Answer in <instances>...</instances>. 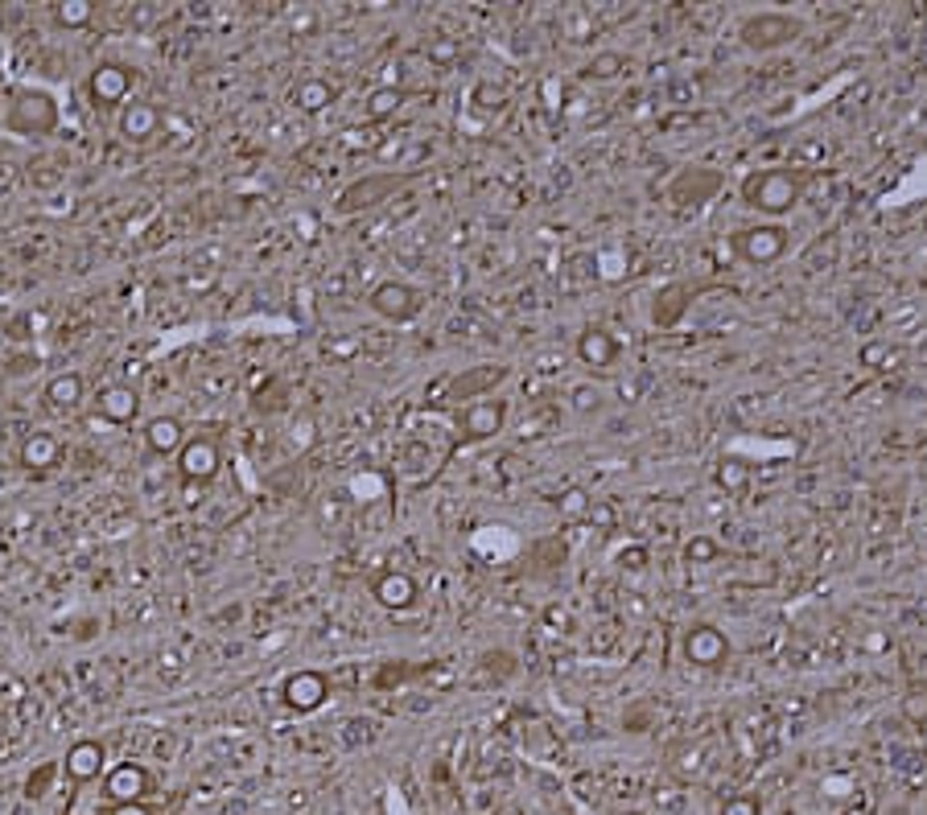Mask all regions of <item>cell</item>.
<instances>
[{
    "mask_svg": "<svg viewBox=\"0 0 927 815\" xmlns=\"http://www.w3.org/2000/svg\"><path fill=\"white\" fill-rule=\"evenodd\" d=\"M586 524H594L598 532H615V524H618L615 503H606V498H594V506H590V519H586Z\"/></svg>",
    "mask_w": 927,
    "mask_h": 815,
    "instance_id": "cell-41",
    "label": "cell"
},
{
    "mask_svg": "<svg viewBox=\"0 0 927 815\" xmlns=\"http://www.w3.org/2000/svg\"><path fill=\"white\" fill-rule=\"evenodd\" d=\"M371 597L383 605V610L392 613H404L417 605L420 597V585L412 573H404V569H383V573L371 577Z\"/></svg>",
    "mask_w": 927,
    "mask_h": 815,
    "instance_id": "cell-15",
    "label": "cell"
},
{
    "mask_svg": "<svg viewBox=\"0 0 927 815\" xmlns=\"http://www.w3.org/2000/svg\"><path fill=\"white\" fill-rule=\"evenodd\" d=\"M717 486H722L725 495H742V490L751 486V466H746L742 457H722V461H717Z\"/></svg>",
    "mask_w": 927,
    "mask_h": 815,
    "instance_id": "cell-33",
    "label": "cell"
},
{
    "mask_svg": "<svg viewBox=\"0 0 927 815\" xmlns=\"http://www.w3.org/2000/svg\"><path fill=\"white\" fill-rule=\"evenodd\" d=\"M425 54H429V62H437V67H449V62L462 58V46H458V38H429Z\"/></svg>",
    "mask_w": 927,
    "mask_h": 815,
    "instance_id": "cell-38",
    "label": "cell"
},
{
    "mask_svg": "<svg viewBox=\"0 0 927 815\" xmlns=\"http://www.w3.org/2000/svg\"><path fill=\"white\" fill-rule=\"evenodd\" d=\"M148 21H153V9H140L137 17H132V25H148Z\"/></svg>",
    "mask_w": 927,
    "mask_h": 815,
    "instance_id": "cell-52",
    "label": "cell"
},
{
    "mask_svg": "<svg viewBox=\"0 0 927 815\" xmlns=\"http://www.w3.org/2000/svg\"><path fill=\"white\" fill-rule=\"evenodd\" d=\"M177 478L185 486H211L223 470V445L215 433H185L182 449H177Z\"/></svg>",
    "mask_w": 927,
    "mask_h": 815,
    "instance_id": "cell-5",
    "label": "cell"
},
{
    "mask_svg": "<svg viewBox=\"0 0 927 815\" xmlns=\"http://www.w3.org/2000/svg\"><path fill=\"white\" fill-rule=\"evenodd\" d=\"M148 786H153V778H148V770L140 762H120L104 778V791H108L112 803H140L148 795Z\"/></svg>",
    "mask_w": 927,
    "mask_h": 815,
    "instance_id": "cell-20",
    "label": "cell"
},
{
    "mask_svg": "<svg viewBox=\"0 0 927 815\" xmlns=\"http://www.w3.org/2000/svg\"><path fill=\"white\" fill-rule=\"evenodd\" d=\"M548 428H553V408H544V412H536L532 420H524L519 437H524V441H536V437H544Z\"/></svg>",
    "mask_w": 927,
    "mask_h": 815,
    "instance_id": "cell-43",
    "label": "cell"
},
{
    "mask_svg": "<svg viewBox=\"0 0 927 815\" xmlns=\"http://www.w3.org/2000/svg\"><path fill=\"white\" fill-rule=\"evenodd\" d=\"M861 647H866V650H882V647H886V639H882V634H869Z\"/></svg>",
    "mask_w": 927,
    "mask_h": 815,
    "instance_id": "cell-51",
    "label": "cell"
},
{
    "mask_svg": "<svg viewBox=\"0 0 927 815\" xmlns=\"http://www.w3.org/2000/svg\"><path fill=\"white\" fill-rule=\"evenodd\" d=\"M680 560L688 564V569H709V564L722 560V543L713 540V535H705V532H693L680 543Z\"/></svg>",
    "mask_w": 927,
    "mask_h": 815,
    "instance_id": "cell-27",
    "label": "cell"
},
{
    "mask_svg": "<svg viewBox=\"0 0 927 815\" xmlns=\"http://www.w3.org/2000/svg\"><path fill=\"white\" fill-rule=\"evenodd\" d=\"M41 399H46L50 412H58V416H75L78 408H83V399H87V379L78 375V371H58V375L46 379Z\"/></svg>",
    "mask_w": 927,
    "mask_h": 815,
    "instance_id": "cell-18",
    "label": "cell"
},
{
    "mask_svg": "<svg viewBox=\"0 0 927 815\" xmlns=\"http://www.w3.org/2000/svg\"><path fill=\"white\" fill-rule=\"evenodd\" d=\"M400 153H404V136H388V140L375 145V157H380V161H400Z\"/></svg>",
    "mask_w": 927,
    "mask_h": 815,
    "instance_id": "cell-48",
    "label": "cell"
},
{
    "mask_svg": "<svg viewBox=\"0 0 927 815\" xmlns=\"http://www.w3.org/2000/svg\"><path fill=\"white\" fill-rule=\"evenodd\" d=\"M697 95H701V83H693V78H680V83H672V91H668L672 103H684V99H697Z\"/></svg>",
    "mask_w": 927,
    "mask_h": 815,
    "instance_id": "cell-49",
    "label": "cell"
},
{
    "mask_svg": "<svg viewBox=\"0 0 927 815\" xmlns=\"http://www.w3.org/2000/svg\"><path fill=\"white\" fill-rule=\"evenodd\" d=\"M503 379H508V367H503V363H479V367H466V371H458V375L446 379V388H441V404L466 408V404H474V399H487L490 391L503 383Z\"/></svg>",
    "mask_w": 927,
    "mask_h": 815,
    "instance_id": "cell-8",
    "label": "cell"
},
{
    "mask_svg": "<svg viewBox=\"0 0 927 815\" xmlns=\"http://www.w3.org/2000/svg\"><path fill=\"white\" fill-rule=\"evenodd\" d=\"M367 309L392 326H409L420 313V292L409 281H380L367 292Z\"/></svg>",
    "mask_w": 927,
    "mask_h": 815,
    "instance_id": "cell-10",
    "label": "cell"
},
{
    "mask_svg": "<svg viewBox=\"0 0 927 815\" xmlns=\"http://www.w3.org/2000/svg\"><path fill=\"white\" fill-rule=\"evenodd\" d=\"M903 717L915 721V725H927V696H923V692H911V696H903Z\"/></svg>",
    "mask_w": 927,
    "mask_h": 815,
    "instance_id": "cell-45",
    "label": "cell"
},
{
    "mask_svg": "<svg viewBox=\"0 0 927 815\" xmlns=\"http://www.w3.org/2000/svg\"><path fill=\"white\" fill-rule=\"evenodd\" d=\"M742 194V206L767 214V219H783L800 206L804 198V174L791 166H762V169H751L742 177L738 185Z\"/></svg>",
    "mask_w": 927,
    "mask_h": 815,
    "instance_id": "cell-1",
    "label": "cell"
},
{
    "mask_svg": "<svg viewBox=\"0 0 927 815\" xmlns=\"http://www.w3.org/2000/svg\"><path fill=\"white\" fill-rule=\"evenodd\" d=\"M412 177H417V169H400V174H363V177H355V182L346 185L338 198H334V214L371 210V206H380L383 198L392 194V190H400V185L412 182Z\"/></svg>",
    "mask_w": 927,
    "mask_h": 815,
    "instance_id": "cell-6",
    "label": "cell"
},
{
    "mask_svg": "<svg viewBox=\"0 0 927 815\" xmlns=\"http://www.w3.org/2000/svg\"><path fill=\"white\" fill-rule=\"evenodd\" d=\"M140 437H145V449L153 457H177V449H182L185 441V425L177 416H148L145 428H140Z\"/></svg>",
    "mask_w": 927,
    "mask_h": 815,
    "instance_id": "cell-23",
    "label": "cell"
},
{
    "mask_svg": "<svg viewBox=\"0 0 927 815\" xmlns=\"http://www.w3.org/2000/svg\"><path fill=\"white\" fill-rule=\"evenodd\" d=\"M618 338L606 326H586V330L577 334V342H573V354H577V363L581 367H590V371H610L618 363Z\"/></svg>",
    "mask_w": 927,
    "mask_h": 815,
    "instance_id": "cell-17",
    "label": "cell"
},
{
    "mask_svg": "<svg viewBox=\"0 0 927 815\" xmlns=\"http://www.w3.org/2000/svg\"><path fill=\"white\" fill-rule=\"evenodd\" d=\"M313 441H318V433H313V420H310V416H302V420L293 425V449L302 453V449H310Z\"/></svg>",
    "mask_w": 927,
    "mask_h": 815,
    "instance_id": "cell-46",
    "label": "cell"
},
{
    "mask_svg": "<svg viewBox=\"0 0 927 815\" xmlns=\"http://www.w3.org/2000/svg\"><path fill=\"white\" fill-rule=\"evenodd\" d=\"M346 515H351V498L342 495V490H334V495H326L322 503H318V527L330 532V527H338Z\"/></svg>",
    "mask_w": 927,
    "mask_h": 815,
    "instance_id": "cell-34",
    "label": "cell"
},
{
    "mask_svg": "<svg viewBox=\"0 0 927 815\" xmlns=\"http://www.w3.org/2000/svg\"><path fill=\"white\" fill-rule=\"evenodd\" d=\"M132 83H137V70L128 67V62H99L95 70L87 75V99L91 107H99V112H112V107H124L128 95H132Z\"/></svg>",
    "mask_w": 927,
    "mask_h": 815,
    "instance_id": "cell-7",
    "label": "cell"
},
{
    "mask_svg": "<svg viewBox=\"0 0 927 815\" xmlns=\"http://www.w3.org/2000/svg\"><path fill=\"white\" fill-rule=\"evenodd\" d=\"M569 408H573V412H581V416H590V412H598V408H602V391H598L594 383H577V388L569 391Z\"/></svg>",
    "mask_w": 927,
    "mask_h": 815,
    "instance_id": "cell-37",
    "label": "cell"
},
{
    "mask_svg": "<svg viewBox=\"0 0 927 815\" xmlns=\"http://www.w3.org/2000/svg\"><path fill=\"white\" fill-rule=\"evenodd\" d=\"M680 650H684V659L693 663V667H705V671L725 667V663H730V655H734L725 631H717L713 622H693V626L684 631Z\"/></svg>",
    "mask_w": 927,
    "mask_h": 815,
    "instance_id": "cell-11",
    "label": "cell"
},
{
    "mask_svg": "<svg viewBox=\"0 0 927 815\" xmlns=\"http://www.w3.org/2000/svg\"><path fill=\"white\" fill-rule=\"evenodd\" d=\"M623 70H626V58L618 49H598L594 58L581 67V78H590V83H615Z\"/></svg>",
    "mask_w": 927,
    "mask_h": 815,
    "instance_id": "cell-32",
    "label": "cell"
},
{
    "mask_svg": "<svg viewBox=\"0 0 927 815\" xmlns=\"http://www.w3.org/2000/svg\"><path fill=\"white\" fill-rule=\"evenodd\" d=\"M62 177H67V174H62L54 161H38V166H30V185H33V190H58Z\"/></svg>",
    "mask_w": 927,
    "mask_h": 815,
    "instance_id": "cell-39",
    "label": "cell"
},
{
    "mask_svg": "<svg viewBox=\"0 0 927 815\" xmlns=\"http://www.w3.org/2000/svg\"><path fill=\"white\" fill-rule=\"evenodd\" d=\"M433 449L425 445V441H409V445L400 449V466H404V474H429L433 470Z\"/></svg>",
    "mask_w": 927,
    "mask_h": 815,
    "instance_id": "cell-35",
    "label": "cell"
},
{
    "mask_svg": "<svg viewBox=\"0 0 927 815\" xmlns=\"http://www.w3.org/2000/svg\"><path fill=\"white\" fill-rule=\"evenodd\" d=\"M104 766H108V746L95 738H78L75 746L67 749V757H62V770H67V778L75 786L95 783V778L104 775Z\"/></svg>",
    "mask_w": 927,
    "mask_h": 815,
    "instance_id": "cell-16",
    "label": "cell"
},
{
    "mask_svg": "<svg viewBox=\"0 0 927 815\" xmlns=\"http://www.w3.org/2000/svg\"><path fill=\"white\" fill-rule=\"evenodd\" d=\"M50 21L58 30H87L95 21V4L91 0H58V4H50Z\"/></svg>",
    "mask_w": 927,
    "mask_h": 815,
    "instance_id": "cell-28",
    "label": "cell"
},
{
    "mask_svg": "<svg viewBox=\"0 0 927 815\" xmlns=\"http://www.w3.org/2000/svg\"><path fill=\"white\" fill-rule=\"evenodd\" d=\"M722 815H762V807L754 795H730L722 803Z\"/></svg>",
    "mask_w": 927,
    "mask_h": 815,
    "instance_id": "cell-44",
    "label": "cell"
},
{
    "mask_svg": "<svg viewBox=\"0 0 927 815\" xmlns=\"http://www.w3.org/2000/svg\"><path fill=\"white\" fill-rule=\"evenodd\" d=\"M409 676H412L409 663H396V667H383L380 671V684H383V688H392V684H404Z\"/></svg>",
    "mask_w": 927,
    "mask_h": 815,
    "instance_id": "cell-50",
    "label": "cell"
},
{
    "mask_svg": "<svg viewBox=\"0 0 927 815\" xmlns=\"http://www.w3.org/2000/svg\"><path fill=\"white\" fill-rule=\"evenodd\" d=\"M519 671L516 655L511 650H482L479 655V684H503Z\"/></svg>",
    "mask_w": 927,
    "mask_h": 815,
    "instance_id": "cell-29",
    "label": "cell"
},
{
    "mask_svg": "<svg viewBox=\"0 0 927 815\" xmlns=\"http://www.w3.org/2000/svg\"><path fill=\"white\" fill-rule=\"evenodd\" d=\"M697 289L688 281H668L664 289L655 292L652 301V321L660 326V330H676L684 321V313H688V305H693Z\"/></svg>",
    "mask_w": 927,
    "mask_h": 815,
    "instance_id": "cell-19",
    "label": "cell"
},
{
    "mask_svg": "<svg viewBox=\"0 0 927 815\" xmlns=\"http://www.w3.org/2000/svg\"><path fill=\"white\" fill-rule=\"evenodd\" d=\"M104 815H161V811H157L148 799H140V803H112Z\"/></svg>",
    "mask_w": 927,
    "mask_h": 815,
    "instance_id": "cell-47",
    "label": "cell"
},
{
    "mask_svg": "<svg viewBox=\"0 0 927 815\" xmlns=\"http://www.w3.org/2000/svg\"><path fill=\"white\" fill-rule=\"evenodd\" d=\"M161 128H166V112H161L157 103H145V99L124 103V107H120V116H116L120 140H124V145H132V148L153 145L157 136H161Z\"/></svg>",
    "mask_w": 927,
    "mask_h": 815,
    "instance_id": "cell-13",
    "label": "cell"
},
{
    "mask_svg": "<svg viewBox=\"0 0 927 815\" xmlns=\"http://www.w3.org/2000/svg\"><path fill=\"white\" fill-rule=\"evenodd\" d=\"M409 103V91L400 87V83H380V87H371L367 99H363V120L367 124H388V120H396V112Z\"/></svg>",
    "mask_w": 927,
    "mask_h": 815,
    "instance_id": "cell-24",
    "label": "cell"
},
{
    "mask_svg": "<svg viewBox=\"0 0 927 815\" xmlns=\"http://www.w3.org/2000/svg\"><path fill=\"white\" fill-rule=\"evenodd\" d=\"M281 700L289 712H318L330 700V679H326V671L318 667H302L293 671V676L284 679L281 688Z\"/></svg>",
    "mask_w": 927,
    "mask_h": 815,
    "instance_id": "cell-14",
    "label": "cell"
},
{
    "mask_svg": "<svg viewBox=\"0 0 927 815\" xmlns=\"http://www.w3.org/2000/svg\"><path fill=\"white\" fill-rule=\"evenodd\" d=\"M177 284H182V292H190V297H206V292H215V284H219V268H185Z\"/></svg>",
    "mask_w": 927,
    "mask_h": 815,
    "instance_id": "cell-36",
    "label": "cell"
},
{
    "mask_svg": "<svg viewBox=\"0 0 927 815\" xmlns=\"http://www.w3.org/2000/svg\"><path fill=\"white\" fill-rule=\"evenodd\" d=\"M626 815H639V811H626Z\"/></svg>",
    "mask_w": 927,
    "mask_h": 815,
    "instance_id": "cell-53",
    "label": "cell"
},
{
    "mask_svg": "<svg viewBox=\"0 0 927 815\" xmlns=\"http://www.w3.org/2000/svg\"><path fill=\"white\" fill-rule=\"evenodd\" d=\"M62 461V441L54 433H25L17 445V466L30 474H50Z\"/></svg>",
    "mask_w": 927,
    "mask_h": 815,
    "instance_id": "cell-21",
    "label": "cell"
},
{
    "mask_svg": "<svg viewBox=\"0 0 927 815\" xmlns=\"http://www.w3.org/2000/svg\"><path fill=\"white\" fill-rule=\"evenodd\" d=\"M615 560H618V569H623V573H644L647 560H652V552H647L644 543H626Z\"/></svg>",
    "mask_w": 927,
    "mask_h": 815,
    "instance_id": "cell-40",
    "label": "cell"
},
{
    "mask_svg": "<svg viewBox=\"0 0 927 815\" xmlns=\"http://www.w3.org/2000/svg\"><path fill=\"white\" fill-rule=\"evenodd\" d=\"M858 363H861V367H869V371H895L898 363H903V350H898L895 342H886V338H869L866 346L858 350Z\"/></svg>",
    "mask_w": 927,
    "mask_h": 815,
    "instance_id": "cell-30",
    "label": "cell"
},
{
    "mask_svg": "<svg viewBox=\"0 0 927 815\" xmlns=\"http://www.w3.org/2000/svg\"><path fill=\"white\" fill-rule=\"evenodd\" d=\"M338 99V91L326 83V78H318V75H310V78H302L293 91H289V103L302 112V116H322L326 107Z\"/></svg>",
    "mask_w": 927,
    "mask_h": 815,
    "instance_id": "cell-25",
    "label": "cell"
},
{
    "mask_svg": "<svg viewBox=\"0 0 927 815\" xmlns=\"http://www.w3.org/2000/svg\"><path fill=\"white\" fill-rule=\"evenodd\" d=\"M95 408L108 425H132L140 416V391L132 383H112V388L99 391Z\"/></svg>",
    "mask_w": 927,
    "mask_h": 815,
    "instance_id": "cell-22",
    "label": "cell"
},
{
    "mask_svg": "<svg viewBox=\"0 0 927 815\" xmlns=\"http://www.w3.org/2000/svg\"><path fill=\"white\" fill-rule=\"evenodd\" d=\"M503 425H508V399H490V396L458 408V416H454V428H458L462 441H490L503 433Z\"/></svg>",
    "mask_w": 927,
    "mask_h": 815,
    "instance_id": "cell-12",
    "label": "cell"
},
{
    "mask_svg": "<svg viewBox=\"0 0 927 815\" xmlns=\"http://www.w3.org/2000/svg\"><path fill=\"white\" fill-rule=\"evenodd\" d=\"M730 247L742 264H754V268H767V264H779L791 247V231L783 223H751L738 227L730 235Z\"/></svg>",
    "mask_w": 927,
    "mask_h": 815,
    "instance_id": "cell-4",
    "label": "cell"
},
{
    "mask_svg": "<svg viewBox=\"0 0 927 815\" xmlns=\"http://www.w3.org/2000/svg\"><path fill=\"white\" fill-rule=\"evenodd\" d=\"M58 99L41 87H13L4 107V128L17 136H50L58 128Z\"/></svg>",
    "mask_w": 927,
    "mask_h": 815,
    "instance_id": "cell-2",
    "label": "cell"
},
{
    "mask_svg": "<svg viewBox=\"0 0 927 815\" xmlns=\"http://www.w3.org/2000/svg\"><path fill=\"white\" fill-rule=\"evenodd\" d=\"M796 38H804V21L791 17V13H779V9H762V13H751V17L738 21V41L746 49H754V54L783 49Z\"/></svg>",
    "mask_w": 927,
    "mask_h": 815,
    "instance_id": "cell-3",
    "label": "cell"
},
{
    "mask_svg": "<svg viewBox=\"0 0 927 815\" xmlns=\"http://www.w3.org/2000/svg\"><path fill=\"white\" fill-rule=\"evenodd\" d=\"M590 506H594V495H590L586 486H565V490L556 495V515L569 519V524H586Z\"/></svg>",
    "mask_w": 927,
    "mask_h": 815,
    "instance_id": "cell-31",
    "label": "cell"
},
{
    "mask_svg": "<svg viewBox=\"0 0 927 815\" xmlns=\"http://www.w3.org/2000/svg\"><path fill=\"white\" fill-rule=\"evenodd\" d=\"M705 746H697V741H680V746L668 749V775L676 778V783H697V778L705 775Z\"/></svg>",
    "mask_w": 927,
    "mask_h": 815,
    "instance_id": "cell-26",
    "label": "cell"
},
{
    "mask_svg": "<svg viewBox=\"0 0 927 815\" xmlns=\"http://www.w3.org/2000/svg\"><path fill=\"white\" fill-rule=\"evenodd\" d=\"M725 185L722 169H709V166H688L680 169V174L672 177V185H668V206L672 210H697V206L713 202L717 198V190Z\"/></svg>",
    "mask_w": 927,
    "mask_h": 815,
    "instance_id": "cell-9",
    "label": "cell"
},
{
    "mask_svg": "<svg viewBox=\"0 0 927 815\" xmlns=\"http://www.w3.org/2000/svg\"><path fill=\"white\" fill-rule=\"evenodd\" d=\"M284 21H289V30H293L297 38H305V33L318 30V13H313V9H289V13H284Z\"/></svg>",
    "mask_w": 927,
    "mask_h": 815,
    "instance_id": "cell-42",
    "label": "cell"
}]
</instances>
